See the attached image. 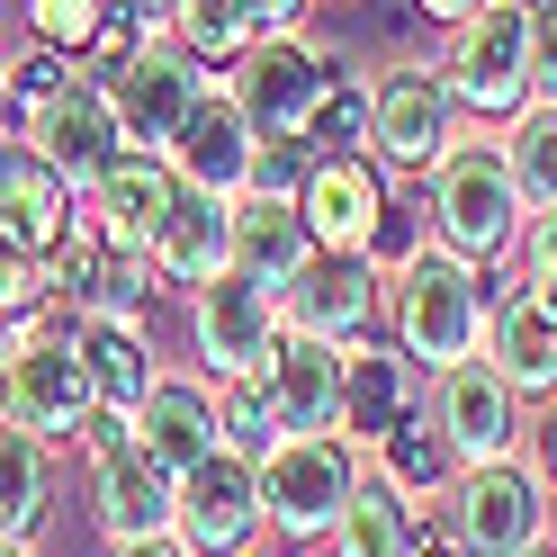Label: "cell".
Here are the masks:
<instances>
[{"label": "cell", "mask_w": 557, "mask_h": 557, "mask_svg": "<svg viewBox=\"0 0 557 557\" xmlns=\"http://www.w3.org/2000/svg\"><path fill=\"white\" fill-rule=\"evenodd\" d=\"M441 531L459 557H521L557 531V504L540 495V476L521 459H485V468H459L441 495Z\"/></svg>", "instance_id": "ba28073f"}, {"label": "cell", "mask_w": 557, "mask_h": 557, "mask_svg": "<svg viewBox=\"0 0 557 557\" xmlns=\"http://www.w3.org/2000/svg\"><path fill=\"white\" fill-rule=\"evenodd\" d=\"M459 135H468V117H459V99H449L441 63L396 54L387 73H369V162L387 171V181H423Z\"/></svg>", "instance_id": "8992f818"}, {"label": "cell", "mask_w": 557, "mask_h": 557, "mask_svg": "<svg viewBox=\"0 0 557 557\" xmlns=\"http://www.w3.org/2000/svg\"><path fill=\"white\" fill-rule=\"evenodd\" d=\"M387 207H396V181L369 153H315L306 162L297 216H306V234H315V252H369V234H377Z\"/></svg>", "instance_id": "9a60e30c"}, {"label": "cell", "mask_w": 557, "mask_h": 557, "mask_svg": "<svg viewBox=\"0 0 557 557\" xmlns=\"http://www.w3.org/2000/svg\"><path fill=\"white\" fill-rule=\"evenodd\" d=\"M485 315H495V288H485V270L423 243L396 278H387V342L423 369H459V360H485Z\"/></svg>", "instance_id": "6da1fadb"}, {"label": "cell", "mask_w": 557, "mask_h": 557, "mask_svg": "<svg viewBox=\"0 0 557 557\" xmlns=\"http://www.w3.org/2000/svg\"><path fill=\"white\" fill-rule=\"evenodd\" d=\"M243 557H278V548H270V540H261V548H243Z\"/></svg>", "instance_id": "816d5d0a"}, {"label": "cell", "mask_w": 557, "mask_h": 557, "mask_svg": "<svg viewBox=\"0 0 557 557\" xmlns=\"http://www.w3.org/2000/svg\"><path fill=\"white\" fill-rule=\"evenodd\" d=\"M485 288H495V315H485V369H495L521 405H548L557 396V306L540 288H521L504 261L485 270Z\"/></svg>", "instance_id": "5bb4252c"}, {"label": "cell", "mask_w": 557, "mask_h": 557, "mask_svg": "<svg viewBox=\"0 0 557 557\" xmlns=\"http://www.w3.org/2000/svg\"><path fill=\"white\" fill-rule=\"evenodd\" d=\"M405 10H413V18H432V27H459V18L485 10V0H405Z\"/></svg>", "instance_id": "7bdbcfd3"}, {"label": "cell", "mask_w": 557, "mask_h": 557, "mask_svg": "<svg viewBox=\"0 0 557 557\" xmlns=\"http://www.w3.org/2000/svg\"><path fill=\"white\" fill-rule=\"evenodd\" d=\"M369 468L387 476L405 504H423V512H432V504L449 495V476H459V449L441 441V423H432V396H423V413H405V423H396L387 441L369 449Z\"/></svg>", "instance_id": "83f0119b"}, {"label": "cell", "mask_w": 557, "mask_h": 557, "mask_svg": "<svg viewBox=\"0 0 557 557\" xmlns=\"http://www.w3.org/2000/svg\"><path fill=\"white\" fill-rule=\"evenodd\" d=\"M63 73H73V63H63L54 46H37V37H27V54H10V63H0V90H10V109L27 117L37 99H54V90H63Z\"/></svg>", "instance_id": "d590c367"}, {"label": "cell", "mask_w": 557, "mask_h": 557, "mask_svg": "<svg viewBox=\"0 0 557 557\" xmlns=\"http://www.w3.org/2000/svg\"><path fill=\"white\" fill-rule=\"evenodd\" d=\"M252 476H261V531H270V548L297 557V548L333 540V521H342V504H351V485L369 476V459L342 432H278L252 459Z\"/></svg>", "instance_id": "277c9868"}, {"label": "cell", "mask_w": 557, "mask_h": 557, "mask_svg": "<svg viewBox=\"0 0 557 557\" xmlns=\"http://www.w3.org/2000/svg\"><path fill=\"white\" fill-rule=\"evenodd\" d=\"M432 423H441L449 449H459V468H485V459H512V449H521L531 405H521L485 360H459V369L432 377Z\"/></svg>", "instance_id": "2e32d148"}, {"label": "cell", "mask_w": 557, "mask_h": 557, "mask_svg": "<svg viewBox=\"0 0 557 557\" xmlns=\"http://www.w3.org/2000/svg\"><path fill=\"white\" fill-rule=\"evenodd\" d=\"M306 10H315V0H243V27H252V37H297Z\"/></svg>", "instance_id": "b9f144b4"}, {"label": "cell", "mask_w": 557, "mask_h": 557, "mask_svg": "<svg viewBox=\"0 0 557 557\" xmlns=\"http://www.w3.org/2000/svg\"><path fill=\"white\" fill-rule=\"evenodd\" d=\"M117 10H135L145 27H171V10H181V0H117Z\"/></svg>", "instance_id": "bcb514c9"}, {"label": "cell", "mask_w": 557, "mask_h": 557, "mask_svg": "<svg viewBox=\"0 0 557 557\" xmlns=\"http://www.w3.org/2000/svg\"><path fill=\"white\" fill-rule=\"evenodd\" d=\"M171 37H181L207 73H225V63L252 46V27H243V0H181V10H171Z\"/></svg>", "instance_id": "1f68e13d"}, {"label": "cell", "mask_w": 557, "mask_h": 557, "mask_svg": "<svg viewBox=\"0 0 557 557\" xmlns=\"http://www.w3.org/2000/svg\"><path fill=\"white\" fill-rule=\"evenodd\" d=\"M145 261H153V278H162L171 297H198L216 270H234V198L189 189V181H181L171 216H162V225H153V243H145Z\"/></svg>", "instance_id": "d6986e66"}, {"label": "cell", "mask_w": 557, "mask_h": 557, "mask_svg": "<svg viewBox=\"0 0 557 557\" xmlns=\"http://www.w3.org/2000/svg\"><path fill=\"white\" fill-rule=\"evenodd\" d=\"M27 145H37L73 189H90L99 171H109L117 153H126V126H117V99H109V82L90 73V63H73L63 73V90L54 99H37L27 109Z\"/></svg>", "instance_id": "4fadbf2b"}, {"label": "cell", "mask_w": 557, "mask_h": 557, "mask_svg": "<svg viewBox=\"0 0 557 557\" xmlns=\"http://www.w3.org/2000/svg\"><path fill=\"white\" fill-rule=\"evenodd\" d=\"M306 252H315V234H306L297 198H261V189L234 198V270H243V278L288 288V278L306 270Z\"/></svg>", "instance_id": "d4e9b609"}, {"label": "cell", "mask_w": 557, "mask_h": 557, "mask_svg": "<svg viewBox=\"0 0 557 557\" xmlns=\"http://www.w3.org/2000/svg\"><path fill=\"white\" fill-rule=\"evenodd\" d=\"M441 82L459 99L468 126H504L531 109V10L512 0H485L476 18L449 27V54H441Z\"/></svg>", "instance_id": "52a82bcc"}, {"label": "cell", "mask_w": 557, "mask_h": 557, "mask_svg": "<svg viewBox=\"0 0 557 557\" xmlns=\"http://www.w3.org/2000/svg\"><path fill=\"white\" fill-rule=\"evenodd\" d=\"M521 189H512V171H504V145H495V126H468L459 145H449L432 171H423V225L441 252H459L476 270H495L512 252V234H521Z\"/></svg>", "instance_id": "7a4b0ae2"}, {"label": "cell", "mask_w": 557, "mask_h": 557, "mask_svg": "<svg viewBox=\"0 0 557 557\" xmlns=\"http://www.w3.org/2000/svg\"><path fill=\"white\" fill-rule=\"evenodd\" d=\"M0 423L37 432L46 449H73L82 423H90V360H82V315L73 306H37L18 315V342H10V369H0Z\"/></svg>", "instance_id": "3957f363"}, {"label": "cell", "mask_w": 557, "mask_h": 557, "mask_svg": "<svg viewBox=\"0 0 557 557\" xmlns=\"http://www.w3.org/2000/svg\"><path fill=\"white\" fill-rule=\"evenodd\" d=\"M171 198H181V171H171V153H145V145H126L99 181L82 189V207H90V225L117 243V252H145L153 243V225L171 216Z\"/></svg>", "instance_id": "44dd1931"}, {"label": "cell", "mask_w": 557, "mask_h": 557, "mask_svg": "<svg viewBox=\"0 0 557 557\" xmlns=\"http://www.w3.org/2000/svg\"><path fill=\"white\" fill-rule=\"evenodd\" d=\"M548 540H557V531H548Z\"/></svg>", "instance_id": "db71d44e"}, {"label": "cell", "mask_w": 557, "mask_h": 557, "mask_svg": "<svg viewBox=\"0 0 557 557\" xmlns=\"http://www.w3.org/2000/svg\"><path fill=\"white\" fill-rule=\"evenodd\" d=\"M82 360H90V405H99V413H135L145 387L162 377L145 324H99V315H82Z\"/></svg>", "instance_id": "4316f807"}, {"label": "cell", "mask_w": 557, "mask_h": 557, "mask_svg": "<svg viewBox=\"0 0 557 557\" xmlns=\"http://www.w3.org/2000/svg\"><path fill=\"white\" fill-rule=\"evenodd\" d=\"M342 73H351V63L297 27V37H252L216 82L243 99V117L261 126V145H306V126H315L324 90H333Z\"/></svg>", "instance_id": "5b68a950"}, {"label": "cell", "mask_w": 557, "mask_h": 557, "mask_svg": "<svg viewBox=\"0 0 557 557\" xmlns=\"http://www.w3.org/2000/svg\"><path fill=\"white\" fill-rule=\"evenodd\" d=\"M288 315H278V288L243 270H216L207 288L189 297V351H198V377H261Z\"/></svg>", "instance_id": "9c48e42d"}, {"label": "cell", "mask_w": 557, "mask_h": 557, "mask_svg": "<svg viewBox=\"0 0 557 557\" xmlns=\"http://www.w3.org/2000/svg\"><path fill=\"white\" fill-rule=\"evenodd\" d=\"M73 216H82V189L63 181L37 145H18L10 162H0V234H18L27 252H54Z\"/></svg>", "instance_id": "cb8c5ba5"}, {"label": "cell", "mask_w": 557, "mask_h": 557, "mask_svg": "<svg viewBox=\"0 0 557 557\" xmlns=\"http://www.w3.org/2000/svg\"><path fill=\"white\" fill-rule=\"evenodd\" d=\"M10 342H18V315H0V369H10Z\"/></svg>", "instance_id": "c3c4849f"}, {"label": "cell", "mask_w": 557, "mask_h": 557, "mask_svg": "<svg viewBox=\"0 0 557 557\" xmlns=\"http://www.w3.org/2000/svg\"><path fill=\"white\" fill-rule=\"evenodd\" d=\"M109 557H189V548H181V540H171V531H153V540H117Z\"/></svg>", "instance_id": "ee69618b"}, {"label": "cell", "mask_w": 557, "mask_h": 557, "mask_svg": "<svg viewBox=\"0 0 557 557\" xmlns=\"http://www.w3.org/2000/svg\"><path fill=\"white\" fill-rule=\"evenodd\" d=\"M270 441H278V423H270L261 377H216V449H234V459H261Z\"/></svg>", "instance_id": "d6a6232c"}, {"label": "cell", "mask_w": 557, "mask_h": 557, "mask_svg": "<svg viewBox=\"0 0 557 557\" xmlns=\"http://www.w3.org/2000/svg\"><path fill=\"white\" fill-rule=\"evenodd\" d=\"M171 171H181L189 189H216V198H234L243 181H252V162H261V126L243 117V99L225 90V82H207L198 90V109L181 117V135H171Z\"/></svg>", "instance_id": "e0dca14e"}, {"label": "cell", "mask_w": 557, "mask_h": 557, "mask_svg": "<svg viewBox=\"0 0 557 557\" xmlns=\"http://www.w3.org/2000/svg\"><path fill=\"white\" fill-rule=\"evenodd\" d=\"M171 540L189 557H243L261 548V476L252 459H234V449H207L198 468H181V495H171Z\"/></svg>", "instance_id": "7c38bea8"}, {"label": "cell", "mask_w": 557, "mask_h": 557, "mask_svg": "<svg viewBox=\"0 0 557 557\" xmlns=\"http://www.w3.org/2000/svg\"><path fill=\"white\" fill-rule=\"evenodd\" d=\"M18 145H27V117H18V109H10V90H0V162H10V153H18Z\"/></svg>", "instance_id": "f6af8a7d"}, {"label": "cell", "mask_w": 557, "mask_h": 557, "mask_svg": "<svg viewBox=\"0 0 557 557\" xmlns=\"http://www.w3.org/2000/svg\"><path fill=\"white\" fill-rule=\"evenodd\" d=\"M306 162H315L306 145H261V162H252V181H243V189H261V198H297V189H306ZM243 189H234V198H243Z\"/></svg>", "instance_id": "ab89813d"}, {"label": "cell", "mask_w": 557, "mask_h": 557, "mask_svg": "<svg viewBox=\"0 0 557 557\" xmlns=\"http://www.w3.org/2000/svg\"><path fill=\"white\" fill-rule=\"evenodd\" d=\"M54 288H46V252H27L18 234H0V315H37Z\"/></svg>", "instance_id": "74e56055"}, {"label": "cell", "mask_w": 557, "mask_h": 557, "mask_svg": "<svg viewBox=\"0 0 557 557\" xmlns=\"http://www.w3.org/2000/svg\"><path fill=\"white\" fill-rule=\"evenodd\" d=\"M54 504V449L37 432L0 423V540H37Z\"/></svg>", "instance_id": "f1b7e54d"}, {"label": "cell", "mask_w": 557, "mask_h": 557, "mask_svg": "<svg viewBox=\"0 0 557 557\" xmlns=\"http://www.w3.org/2000/svg\"><path fill=\"white\" fill-rule=\"evenodd\" d=\"M278 315L288 333H315L333 351H360V342L387 333V278L360 252H306V270L278 288Z\"/></svg>", "instance_id": "8fae6325"}, {"label": "cell", "mask_w": 557, "mask_h": 557, "mask_svg": "<svg viewBox=\"0 0 557 557\" xmlns=\"http://www.w3.org/2000/svg\"><path fill=\"white\" fill-rule=\"evenodd\" d=\"M423 243H432V225H423V207H405V198H396L387 216H377V234H369V252H360V261H369L377 278H396V270H405L413 252H423Z\"/></svg>", "instance_id": "8d00e7d4"}, {"label": "cell", "mask_w": 557, "mask_h": 557, "mask_svg": "<svg viewBox=\"0 0 557 557\" xmlns=\"http://www.w3.org/2000/svg\"><path fill=\"white\" fill-rule=\"evenodd\" d=\"M306 153H369V82L360 73H342L324 90L315 126H306Z\"/></svg>", "instance_id": "836d02e7"}, {"label": "cell", "mask_w": 557, "mask_h": 557, "mask_svg": "<svg viewBox=\"0 0 557 557\" xmlns=\"http://www.w3.org/2000/svg\"><path fill=\"white\" fill-rule=\"evenodd\" d=\"M171 495H181V476L153 468L145 449H135V432L109 449V459H90V521H99V540H153L171 531Z\"/></svg>", "instance_id": "7402d4cb"}, {"label": "cell", "mask_w": 557, "mask_h": 557, "mask_svg": "<svg viewBox=\"0 0 557 557\" xmlns=\"http://www.w3.org/2000/svg\"><path fill=\"white\" fill-rule=\"evenodd\" d=\"M521 557H557V540H540V548H521Z\"/></svg>", "instance_id": "f907efd6"}, {"label": "cell", "mask_w": 557, "mask_h": 557, "mask_svg": "<svg viewBox=\"0 0 557 557\" xmlns=\"http://www.w3.org/2000/svg\"><path fill=\"white\" fill-rule=\"evenodd\" d=\"M0 557H37V540H0Z\"/></svg>", "instance_id": "681fc988"}, {"label": "cell", "mask_w": 557, "mask_h": 557, "mask_svg": "<svg viewBox=\"0 0 557 557\" xmlns=\"http://www.w3.org/2000/svg\"><path fill=\"white\" fill-rule=\"evenodd\" d=\"M512 459L531 468V476H540V495L557 504V396L531 405V423H521V449H512Z\"/></svg>", "instance_id": "f35d334b"}, {"label": "cell", "mask_w": 557, "mask_h": 557, "mask_svg": "<svg viewBox=\"0 0 557 557\" xmlns=\"http://www.w3.org/2000/svg\"><path fill=\"white\" fill-rule=\"evenodd\" d=\"M413 540H423V504H405L396 485L369 468V476L351 485V504H342L324 557H413Z\"/></svg>", "instance_id": "484cf974"}, {"label": "cell", "mask_w": 557, "mask_h": 557, "mask_svg": "<svg viewBox=\"0 0 557 557\" xmlns=\"http://www.w3.org/2000/svg\"><path fill=\"white\" fill-rule=\"evenodd\" d=\"M126 432H135V449H145L153 468H198L207 449H216V377H198V369H162L153 387H145V405L126 413Z\"/></svg>", "instance_id": "ffe728a7"}, {"label": "cell", "mask_w": 557, "mask_h": 557, "mask_svg": "<svg viewBox=\"0 0 557 557\" xmlns=\"http://www.w3.org/2000/svg\"><path fill=\"white\" fill-rule=\"evenodd\" d=\"M413 557H459V548H449V531H432V521H423V540H413Z\"/></svg>", "instance_id": "7dc6e473"}, {"label": "cell", "mask_w": 557, "mask_h": 557, "mask_svg": "<svg viewBox=\"0 0 557 557\" xmlns=\"http://www.w3.org/2000/svg\"><path fill=\"white\" fill-rule=\"evenodd\" d=\"M531 99H557V0L531 10Z\"/></svg>", "instance_id": "60d3db41"}, {"label": "cell", "mask_w": 557, "mask_h": 557, "mask_svg": "<svg viewBox=\"0 0 557 557\" xmlns=\"http://www.w3.org/2000/svg\"><path fill=\"white\" fill-rule=\"evenodd\" d=\"M270 423L278 432H342V351L315 333H278V351L261 369Z\"/></svg>", "instance_id": "603a6c76"}, {"label": "cell", "mask_w": 557, "mask_h": 557, "mask_svg": "<svg viewBox=\"0 0 557 557\" xmlns=\"http://www.w3.org/2000/svg\"><path fill=\"white\" fill-rule=\"evenodd\" d=\"M512 10H540V0H512Z\"/></svg>", "instance_id": "f5cc1de1"}, {"label": "cell", "mask_w": 557, "mask_h": 557, "mask_svg": "<svg viewBox=\"0 0 557 557\" xmlns=\"http://www.w3.org/2000/svg\"><path fill=\"white\" fill-rule=\"evenodd\" d=\"M495 145H504V171H512L521 207H557V99H531L521 117H504Z\"/></svg>", "instance_id": "f546056e"}, {"label": "cell", "mask_w": 557, "mask_h": 557, "mask_svg": "<svg viewBox=\"0 0 557 557\" xmlns=\"http://www.w3.org/2000/svg\"><path fill=\"white\" fill-rule=\"evenodd\" d=\"M504 270L521 278V288H540V297L557 306V207H531V216H521V234H512Z\"/></svg>", "instance_id": "e575fe53"}, {"label": "cell", "mask_w": 557, "mask_h": 557, "mask_svg": "<svg viewBox=\"0 0 557 557\" xmlns=\"http://www.w3.org/2000/svg\"><path fill=\"white\" fill-rule=\"evenodd\" d=\"M109 82V99H117V126H126V145H145V153H162L171 135H181V117L198 109V90L216 82L207 63L171 37V27H145V46H135L117 73H99Z\"/></svg>", "instance_id": "30bf717a"}, {"label": "cell", "mask_w": 557, "mask_h": 557, "mask_svg": "<svg viewBox=\"0 0 557 557\" xmlns=\"http://www.w3.org/2000/svg\"><path fill=\"white\" fill-rule=\"evenodd\" d=\"M423 396H432V377L413 369L387 333L360 342V351H342V441H351L360 459L405 423V413H423Z\"/></svg>", "instance_id": "ac0fdd59"}, {"label": "cell", "mask_w": 557, "mask_h": 557, "mask_svg": "<svg viewBox=\"0 0 557 557\" xmlns=\"http://www.w3.org/2000/svg\"><path fill=\"white\" fill-rule=\"evenodd\" d=\"M109 10H117V0H18L27 37L54 46L63 63H90V46H99V27H109Z\"/></svg>", "instance_id": "4dcf8cb0"}]
</instances>
